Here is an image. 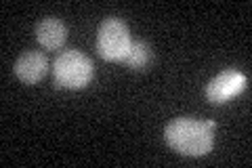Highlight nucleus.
<instances>
[{"label":"nucleus","instance_id":"obj_4","mask_svg":"<svg viewBox=\"0 0 252 168\" xmlns=\"http://www.w3.org/2000/svg\"><path fill=\"white\" fill-rule=\"evenodd\" d=\"M246 76L238 69H225L206 84V99L210 103H225L246 89Z\"/></svg>","mask_w":252,"mask_h":168},{"label":"nucleus","instance_id":"obj_7","mask_svg":"<svg viewBox=\"0 0 252 168\" xmlns=\"http://www.w3.org/2000/svg\"><path fill=\"white\" fill-rule=\"evenodd\" d=\"M154 59V53H152V46L143 40H137V42L130 44V51L126 55L124 63L128 66L130 69H145L149 63Z\"/></svg>","mask_w":252,"mask_h":168},{"label":"nucleus","instance_id":"obj_6","mask_svg":"<svg viewBox=\"0 0 252 168\" xmlns=\"http://www.w3.org/2000/svg\"><path fill=\"white\" fill-rule=\"evenodd\" d=\"M36 40L46 51H57L65 44L67 40V28L59 19L46 17L36 26Z\"/></svg>","mask_w":252,"mask_h":168},{"label":"nucleus","instance_id":"obj_2","mask_svg":"<svg viewBox=\"0 0 252 168\" xmlns=\"http://www.w3.org/2000/svg\"><path fill=\"white\" fill-rule=\"evenodd\" d=\"M93 74H94L93 61L76 49H67L59 53V57L53 63L55 84L61 86V89H69V91L84 89L91 82Z\"/></svg>","mask_w":252,"mask_h":168},{"label":"nucleus","instance_id":"obj_5","mask_svg":"<svg viewBox=\"0 0 252 168\" xmlns=\"http://www.w3.org/2000/svg\"><path fill=\"white\" fill-rule=\"evenodd\" d=\"M49 71V61L42 53L38 51H26L21 57L15 61V74L21 82L26 84H36L46 76Z\"/></svg>","mask_w":252,"mask_h":168},{"label":"nucleus","instance_id":"obj_3","mask_svg":"<svg viewBox=\"0 0 252 168\" xmlns=\"http://www.w3.org/2000/svg\"><path fill=\"white\" fill-rule=\"evenodd\" d=\"M130 32L128 26L122 19L107 17L97 30V40H94V49L99 57L105 61H124L130 51Z\"/></svg>","mask_w":252,"mask_h":168},{"label":"nucleus","instance_id":"obj_1","mask_svg":"<svg viewBox=\"0 0 252 168\" xmlns=\"http://www.w3.org/2000/svg\"><path fill=\"white\" fill-rule=\"evenodd\" d=\"M215 126L217 124L212 120L202 122L195 118H177L164 129V139L181 156L200 158L206 156L215 145Z\"/></svg>","mask_w":252,"mask_h":168}]
</instances>
